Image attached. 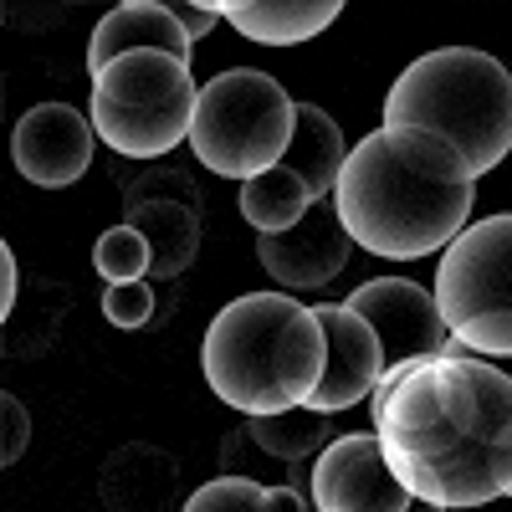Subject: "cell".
Segmentation results:
<instances>
[{"mask_svg":"<svg viewBox=\"0 0 512 512\" xmlns=\"http://www.w3.org/2000/svg\"><path fill=\"white\" fill-rule=\"evenodd\" d=\"M308 205H313V195L282 164H272L267 175L241 185V216H246V226H256V236H277V231L297 226L308 216Z\"/></svg>","mask_w":512,"mask_h":512,"instance_id":"cell-19","label":"cell"},{"mask_svg":"<svg viewBox=\"0 0 512 512\" xmlns=\"http://www.w3.org/2000/svg\"><path fill=\"white\" fill-rule=\"evenodd\" d=\"M93 144H98L93 123L72 103H36L11 134V159L31 185L67 190V185H77L82 175H88Z\"/></svg>","mask_w":512,"mask_h":512,"instance_id":"cell-11","label":"cell"},{"mask_svg":"<svg viewBox=\"0 0 512 512\" xmlns=\"http://www.w3.org/2000/svg\"><path fill=\"white\" fill-rule=\"evenodd\" d=\"M272 512H303V497L292 487H272Z\"/></svg>","mask_w":512,"mask_h":512,"instance_id":"cell-27","label":"cell"},{"mask_svg":"<svg viewBox=\"0 0 512 512\" xmlns=\"http://www.w3.org/2000/svg\"><path fill=\"white\" fill-rule=\"evenodd\" d=\"M185 512H272V487L251 477H216L200 492H190Z\"/></svg>","mask_w":512,"mask_h":512,"instance_id":"cell-22","label":"cell"},{"mask_svg":"<svg viewBox=\"0 0 512 512\" xmlns=\"http://www.w3.org/2000/svg\"><path fill=\"white\" fill-rule=\"evenodd\" d=\"M400 477V487L415 502L431 507H482L512 492V446H492V441H466L441 461H400L390 466Z\"/></svg>","mask_w":512,"mask_h":512,"instance_id":"cell-10","label":"cell"},{"mask_svg":"<svg viewBox=\"0 0 512 512\" xmlns=\"http://www.w3.org/2000/svg\"><path fill=\"white\" fill-rule=\"evenodd\" d=\"M292 118H297V103L287 98L277 77L231 67L195 93V118H190L185 144L195 149V159L210 175L246 185L256 175H267L287 154Z\"/></svg>","mask_w":512,"mask_h":512,"instance_id":"cell-5","label":"cell"},{"mask_svg":"<svg viewBox=\"0 0 512 512\" xmlns=\"http://www.w3.org/2000/svg\"><path fill=\"white\" fill-rule=\"evenodd\" d=\"M93 267L108 277V287L113 282H139L149 272V246H144V236L134 226H113L93 246Z\"/></svg>","mask_w":512,"mask_h":512,"instance_id":"cell-21","label":"cell"},{"mask_svg":"<svg viewBox=\"0 0 512 512\" xmlns=\"http://www.w3.org/2000/svg\"><path fill=\"white\" fill-rule=\"evenodd\" d=\"M246 436L277 461H297V456L328 446V415H318L308 405H292L277 415H246Z\"/></svg>","mask_w":512,"mask_h":512,"instance_id":"cell-20","label":"cell"},{"mask_svg":"<svg viewBox=\"0 0 512 512\" xmlns=\"http://www.w3.org/2000/svg\"><path fill=\"white\" fill-rule=\"evenodd\" d=\"M26 441H31V415H26V405H21L16 395L0 390V472L21 461Z\"/></svg>","mask_w":512,"mask_h":512,"instance_id":"cell-24","label":"cell"},{"mask_svg":"<svg viewBox=\"0 0 512 512\" xmlns=\"http://www.w3.org/2000/svg\"><path fill=\"white\" fill-rule=\"evenodd\" d=\"M128 52H164L190 62V41L175 21V6H164V0H123V6H113L88 41V72L98 77L108 62Z\"/></svg>","mask_w":512,"mask_h":512,"instance_id":"cell-14","label":"cell"},{"mask_svg":"<svg viewBox=\"0 0 512 512\" xmlns=\"http://www.w3.org/2000/svg\"><path fill=\"white\" fill-rule=\"evenodd\" d=\"M431 303L466 354H512V216H487L446 246Z\"/></svg>","mask_w":512,"mask_h":512,"instance_id":"cell-7","label":"cell"},{"mask_svg":"<svg viewBox=\"0 0 512 512\" xmlns=\"http://www.w3.org/2000/svg\"><path fill=\"white\" fill-rule=\"evenodd\" d=\"M313 318H318V333H323V374H318L313 395L303 405L318 410V415H338V410H349V405L374 395L379 369H384L379 344L364 328V318H354L344 303H323V308H313Z\"/></svg>","mask_w":512,"mask_h":512,"instance_id":"cell-12","label":"cell"},{"mask_svg":"<svg viewBox=\"0 0 512 512\" xmlns=\"http://www.w3.org/2000/svg\"><path fill=\"white\" fill-rule=\"evenodd\" d=\"M369 410L384 466L441 461L466 441L512 446V379L492 359L466 354L456 338H446L436 359L379 374Z\"/></svg>","mask_w":512,"mask_h":512,"instance_id":"cell-2","label":"cell"},{"mask_svg":"<svg viewBox=\"0 0 512 512\" xmlns=\"http://www.w3.org/2000/svg\"><path fill=\"white\" fill-rule=\"evenodd\" d=\"M313 502L318 512H405L415 497L384 466L374 431L338 436L313 461Z\"/></svg>","mask_w":512,"mask_h":512,"instance_id":"cell-9","label":"cell"},{"mask_svg":"<svg viewBox=\"0 0 512 512\" xmlns=\"http://www.w3.org/2000/svg\"><path fill=\"white\" fill-rule=\"evenodd\" d=\"M180 482L175 456H164L154 446H123L103 466V502L113 512H159Z\"/></svg>","mask_w":512,"mask_h":512,"instance_id":"cell-18","label":"cell"},{"mask_svg":"<svg viewBox=\"0 0 512 512\" xmlns=\"http://www.w3.org/2000/svg\"><path fill=\"white\" fill-rule=\"evenodd\" d=\"M349 231L338 226V210H333V195L328 200H313L308 216L277 231V236H256V256L262 267L287 287V292H308V287H328L338 272L349 267Z\"/></svg>","mask_w":512,"mask_h":512,"instance_id":"cell-13","label":"cell"},{"mask_svg":"<svg viewBox=\"0 0 512 512\" xmlns=\"http://www.w3.org/2000/svg\"><path fill=\"white\" fill-rule=\"evenodd\" d=\"M354 318H364V328L374 333L379 344V374H400L420 359H436L446 349V323L431 303V292L405 282V277H379V282H364L349 303H344Z\"/></svg>","mask_w":512,"mask_h":512,"instance_id":"cell-8","label":"cell"},{"mask_svg":"<svg viewBox=\"0 0 512 512\" xmlns=\"http://www.w3.org/2000/svg\"><path fill=\"white\" fill-rule=\"evenodd\" d=\"M384 128H425L461 154L472 180L492 175L512 149V77L477 47L425 52L395 77Z\"/></svg>","mask_w":512,"mask_h":512,"instance_id":"cell-4","label":"cell"},{"mask_svg":"<svg viewBox=\"0 0 512 512\" xmlns=\"http://www.w3.org/2000/svg\"><path fill=\"white\" fill-rule=\"evenodd\" d=\"M128 226L144 236L149 272H159V277H180L190 267V256L200 251V210L190 200H169L164 190L128 195Z\"/></svg>","mask_w":512,"mask_h":512,"instance_id":"cell-15","label":"cell"},{"mask_svg":"<svg viewBox=\"0 0 512 512\" xmlns=\"http://www.w3.org/2000/svg\"><path fill=\"white\" fill-rule=\"evenodd\" d=\"M0 98H6V82H0ZM0 108H6V103H0Z\"/></svg>","mask_w":512,"mask_h":512,"instance_id":"cell-29","label":"cell"},{"mask_svg":"<svg viewBox=\"0 0 512 512\" xmlns=\"http://www.w3.org/2000/svg\"><path fill=\"white\" fill-rule=\"evenodd\" d=\"M405 512H441V507H431V502H410Z\"/></svg>","mask_w":512,"mask_h":512,"instance_id":"cell-28","label":"cell"},{"mask_svg":"<svg viewBox=\"0 0 512 512\" xmlns=\"http://www.w3.org/2000/svg\"><path fill=\"white\" fill-rule=\"evenodd\" d=\"M200 369L210 390L241 415L292 410L323 374L318 318L287 292H246L205 328Z\"/></svg>","mask_w":512,"mask_h":512,"instance_id":"cell-3","label":"cell"},{"mask_svg":"<svg viewBox=\"0 0 512 512\" xmlns=\"http://www.w3.org/2000/svg\"><path fill=\"white\" fill-rule=\"evenodd\" d=\"M472 195V169L446 139L425 128H374L338 169L333 210L349 241L390 262H415L466 231Z\"/></svg>","mask_w":512,"mask_h":512,"instance_id":"cell-1","label":"cell"},{"mask_svg":"<svg viewBox=\"0 0 512 512\" xmlns=\"http://www.w3.org/2000/svg\"><path fill=\"white\" fill-rule=\"evenodd\" d=\"M175 21H180L185 41L195 47V41H200V36H205L210 26H216V11H210V6H175Z\"/></svg>","mask_w":512,"mask_h":512,"instance_id":"cell-26","label":"cell"},{"mask_svg":"<svg viewBox=\"0 0 512 512\" xmlns=\"http://www.w3.org/2000/svg\"><path fill=\"white\" fill-rule=\"evenodd\" d=\"M344 159H349V144H344V134H338V123H333L323 108H313V103H297L292 139H287V154H282L277 164L292 169L313 200H328L333 185H338V169H344Z\"/></svg>","mask_w":512,"mask_h":512,"instance_id":"cell-17","label":"cell"},{"mask_svg":"<svg viewBox=\"0 0 512 512\" xmlns=\"http://www.w3.org/2000/svg\"><path fill=\"white\" fill-rule=\"evenodd\" d=\"M11 308H16V256L0 236V354H6V323H11Z\"/></svg>","mask_w":512,"mask_h":512,"instance_id":"cell-25","label":"cell"},{"mask_svg":"<svg viewBox=\"0 0 512 512\" xmlns=\"http://www.w3.org/2000/svg\"><path fill=\"white\" fill-rule=\"evenodd\" d=\"M190 62L164 52H128L93 77V134L123 159H159L185 144L195 118Z\"/></svg>","mask_w":512,"mask_h":512,"instance_id":"cell-6","label":"cell"},{"mask_svg":"<svg viewBox=\"0 0 512 512\" xmlns=\"http://www.w3.org/2000/svg\"><path fill=\"white\" fill-rule=\"evenodd\" d=\"M210 11L262 47H297V41L328 31L344 6L338 0H210Z\"/></svg>","mask_w":512,"mask_h":512,"instance_id":"cell-16","label":"cell"},{"mask_svg":"<svg viewBox=\"0 0 512 512\" xmlns=\"http://www.w3.org/2000/svg\"><path fill=\"white\" fill-rule=\"evenodd\" d=\"M103 313L113 328H144L154 318V287L139 277V282H113L108 297H103Z\"/></svg>","mask_w":512,"mask_h":512,"instance_id":"cell-23","label":"cell"}]
</instances>
